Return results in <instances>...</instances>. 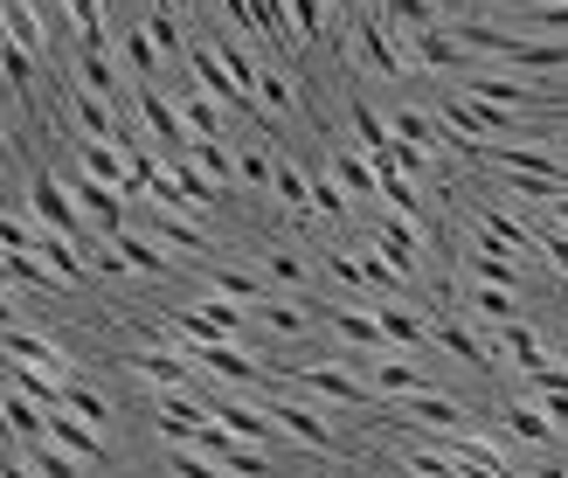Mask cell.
Returning a JSON list of instances; mask_svg holds the SVG:
<instances>
[{
  "label": "cell",
  "instance_id": "cell-27",
  "mask_svg": "<svg viewBox=\"0 0 568 478\" xmlns=\"http://www.w3.org/2000/svg\"><path fill=\"white\" fill-rule=\"evenodd\" d=\"M493 340L514 354V368L520 375H534V368H548V347H541V333H534L527 319H506V326H493Z\"/></svg>",
  "mask_w": 568,
  "mask_h": 478
},
{
  "label": "cell",
  "instance_id": "cell-38",
  "mask_svg": "<svg viewBox=\"0 0 568 478\" xmlns=\"http://www.w3.org/2000/svg\"><path fill=\"white\" fill-rule=\"evenodd\" d=\"M382 21L395 28V35H423V28H437L444 14L430 8V0H382Z\"/></svg>",
  "mask_w": 568,
  "mask_h": 478
},
{
  "label": "cell",
  "instance_id": "cell-41",
  "mask_svg": "<svg viewBox=\"0 0 568 478\" xmlns=\"http://www.w3.org/2000/svg\"><path fill=\"white\" fill-rule=\"evenodd\" d=\"M264 277H271V285L305 292V285H312V264H305V257H292V250H271V243H264Z\"/></svg>",
  "mask_w": 568,
  "mask_h": 478
},
{
  "label": "cell",
  "instance_id": "cell-58",
  "mask_svg": "<svg viewBox=\"0 0 568 478\" xmlns=\"http://www.w3.org/2000/svg\"><path fill=\"white\" fill-rule=\"evenodd\" d=\"M361 14H382V0H361Z\"/></svg>",
  "mask_w": 568,
  "mask_h": 478
},
{
  "label": "cell",
  "instance_id": "cell-18",
  "mask_svg": "<svg viewBox=\"0 0 568 478\" xmlns=\"http://www.w3.org/2000/svg\"><path fill=\"white\" fill-rule=\"evenodd\" d=\"M465 271H471V285H499V292H520V285H527L520 257H506V250H486V243H471V250H465Z\"/></svg>",
  "mask_w": 568,
  "mask_h": 478
},
{
  "label": "cell",
  "instance_id": "cell-63",
  "mask_svg": "<svg viewBox=\"0 0 568 478\" xmlns=\"http://www.w3.org/2000/svg\"><path fill=\"white\" fill-rule=\"evenodd\" d=\"M561 465H568V458H561Z\"/></svg>",
  "mask_w": 568,
  "mask_h": 478
},
{
  "label": "cell",
  "instance_id": "cell-57",
  "mask_svg": "<svg viewBox=\"0 0 568 478\" xmlns=\"http://www.w3.org/2000/svg\"><path fill=\"white\" fill-rule=\"evenodd\" d=\"M0 292H8V250H0Z\"/></svg>",
  "mask_w": 568,
  "mask_h": 478
},
{
  "label": "cell",
  "instance_id": "cell-50",
  "mask_svg": "<svg viewBox=\"0 0 568 478\" xmlns=\"http://www.w3.org/2000/svg\"><path fill=\"white\" fill-rule=\"evenodd\" d=\"M527 21H534V28H548V35H568V8H534Z\"/></svg>",
  "mask_w": 568,
  "mask_h": 478
},
{
  "label": "cell",
  "instance_id": "cell-61",
  "mask_svg": "<svg viewBox=\"0 0 568 478\" xmlns=\"http://www.w3.org/2000/svg\"><path fill=\"white\" fill-rule=\"evenodd\" d=\"M555 111H561V125H568V104H555Z\"/></svg>",
  "mask_w": 568,
  "mask_h": 478
},
{
  "label": "cell",
  "instance_id": "cell-28",
  "mask_svg": "<svg viewBox=\"0 0 568 478\" xmlns=\"http://www.w3.org/2000/svg\"><path fill=\"white\" fill-rule=\"evenodd\" d=\"M119 49H125V63H132V83H160V77H166V63H160L153 35H146L139 21H125V28H119Z\"/></svg>",
  "mask_w": 568,
  "mask_h": 478
},
{
  "label": "cell",
  "instance_id": "cell-60",
  "mask_svg": "<svg viewBox=\"0 0 568 478\" xmlns=\"http://www.w3.org/2000/svg\"><path fill=\"white\" fill-rule=\"evenodd\" d=\"M541 8H568V0H541Z\"/></svg>",
  "mask_w": 568,
  "mask_h": 478
},
{
  "label": "cell",
  "instance_id": "cell-49",
  "mask_svg": "<svg viewBox=\"0 0 568 478\" xmlns=\"http://www.w3.org/2000/svg\"><path fill=\"white\" fill-rule=\"evenodd\" d=\"M534 250H541L555 271H568V230H555V222H548V230H534Z\"/></svg>",
  "mask_w": 568,
  "mask_h": 478
},
{
  "label": "cell",
  "instance_id": "cell-40",
  "mask_svg": "<svg viewBox=\"0 0 568 478\" xmlns=\"http://www.w3.org/2000/svg\"><path fill=\"white\" fill-rule=\"evenodd\" d=\"M153 230H160L166 243H174V250H187V257H202V250H209V236L194 230L187 215H174V209H153Z\"/></svg>",
  "mask_w": 568,
  "mask_h": 478
},
{
  "label": "cell",
  "instance_id": "cell-35",
  "mask_svg": "<svg viewBox=\"0 0 568 478\" xmlns=\"http://www.w3.org/2000/svg\"><path fill=\"white\" fill-rule=\"evenodd\" d=\"M271 194H277V202L292 209V215H312V181H305V174H298V166L284 160V153L271 160Z\"/></svg>",
  "mask_w": 568,
  "mask_h": 478
},
{
  "label": "cell",
  "instance_id": "cell-23",
  "mask_svg": "<svg viewBox=\"0 0 568 478\" xmlns=\"http://www.w3.org/2000/svg\"><path fill=\"white\" fill-rule=\"evenodd\" d=\"M367 388L395 403V396H423V388H437V382L423 375L416 360H403V354H382V360H375V382H367Z\"/></svg>",
  "mask_w": 568,
  "mask_h": 478
},
{
  "label": "cell",
  "instance_id": "cell-51",
  "mask_svg": "<svg viewBox=\"0 0 568 478\" xmlns=\"http://www.w3.org/2000/svg\"><path fill=\"white\" fill-rule=\"evenodd\" d=\"M534 403H541V416H548L555 430H568V396H534Z\"/></svg>",
  "mask_w": 568,
  "mask_h": 478
},
{
  "label": "cell",
  "instance_id": "cell-59",
  "mask_svg": "<svg viewBox=\"0 0 568 478\" xmlns=\"http://www.w3.org/2000/svg\"><path fill=\"white\" fill-rule=\"evenodd\" d=\"M430 8H437V14H444V21H450V0H430Z\"/></svg>",
  "mask_w": 568,
  "mask_h": 478
},
{
  "label": "cell",
  "instance_id": "cell-5",
  "mask_svg": "<svg viewBox=\"0 0 568 478\" xmlns=\"http://www.w3.org/2000/svg\"><path fill=\"white\" fill-rule=\"evenodd\" d=\"M70 187V202L83 209V222H91V230L98 236H119V230H132V202H125V194L119 187H104V181H91V174H83V166H77V181H63Z\"/></svg>",
  "mask_w": 568,
  "mask_h": 478
},
{
  "label": "cell",
  "instance_id": "cell-7",
  "mask_svg": "<svg viewBox=\"0 0 568 478\" xmlns=\"http://www.w3.org/2000/svg\"><path fill=\"white\" fill-rule=\"evenodd\" d=\"M347 28H354L361 63L375 70V77H409V55H403V42H395V28H388L382 14H354Z\"/></svg>",
  "mask_w": 568,
  "mask_h": 478
},
{
  "label": "cell",
  "instance_id": "cell-31",
  "mask_svg": "<svg viewBox=\"0 0 568 478\" xmlns=\"http://www.w3.org/2000/svg\"><path fill=\"white\" fill-rule=\"evenodd\" d=\"M187 160L202 166V174H209L222 194L236 187V153H230V139H187Z\"/></svg>",
  "mask_w": 568,
  "mask_h": 478
},
{
  "label": "cell",
  "instance_id": "cell-54",
  "mask_svg": "<svg viewBox=\"0 0 568 478\" xmlns=\"http://www.w3.org/2000/svg\"><path fill=\"white\" fill-rule=\"evenodd\" d=\"M8 326H21V313H14V298L0 292V333H8Z\"/></svg>",
  "mask_w": 568,
  "mask_h": 478
},
{
  "label": "cell",
  "instance_id": "cell-3",
  "mask_svg": "<svg viewBox=\"0 0 568 478\" xmlns=\"http://www.w3.org/2000/svg\"><path fill=\"white\" fill-rule=\"evenodd\" d=\"M174 354H181V360H194L202 375L230 382V388H264V368H257V360H250L236 340H181Z\"/></svg>",
  "mask_w": 568,
  "mask_h": 478
},
{
  "label": "cell",
  "instance_id": "cell-2",
  "mask_svg": "<svg viewBox=\"0 0 568 478\" xmlns=\"http://www.w3.org/2000/svg\"><path fill=\"white\" fill-rule=\"evenodd\" d=\"M292 382L305 388V396H320V403H339V409H367V403H382L375 388H367L361 375H347L339 360H292Z\"/></svg>",
  "mask_w": 568,
  "mask_h": 478
},
{
  "label": "cell",
  "instance_id": "cell-26",
  "mask_svg": "<svg viewBox=\"0 0 568 478\" xmlns=\"http://www.w3.org/2000/svg\"><path fill=\"white\" fill-rule=\"evenodd\" d=\"M430 340H437L444 354H458L465 368H478V375H493V354H486V340H478V333H465L458 319H437V313H430Z\"/></svg>",
  "mask_w": 568,
  "mask_h": 478
},
{
  "label": "cell",
  "instance_id": "cell-12",
  "mask_svg": "<svg viewBox=\"0 0 568 478\" xmlns=\"http://www.w3.org/2000/svg\"><path fill=\"white\" fill-rule=\"evenodd\" d=\"M77 166H83V174H91V181H104V187H119L125 202H132V194H139V181H132V160H125L119 146H111V139H77Z\"/></svg>",
  "mask_w": 568,
  "mask_h": 478
},
{
  "label": "cell",
  "instance_id": "cell-4",
  "mask_svg": "<svg viewBox=\"0 0 568 478\" xmlns=\"http://www.w3.org/2000/svg\"><path fill=\"white\" fill-rule=\"evenodd\" d=\"M403 55H409V70H437V77H471V49H458V35L437 21V28H423V35H403Z\"/></svg>",
  "mask_w": 568,
  "mask_h": 478
},
{
  "label": "cell",
  "instance_id": "cell-17",
  "mask_svg": "<svg viewBox=\"0 0 568 478\" xmlns=\"http://www.w3.org/2000/svg\"><path fill=\"white\" fill-rule=\"evenodd\" d=\"M49 444H63V451L83 458V465H104V430H91L77 409H49Z\"/></svg>",
  "mask_w": 568,
  "mask_h": 478
},
{
  "label": "cell",
  "instance_id": "cell-30",
  "mask_svg": "<svg viewBox=\"0 0 568 478\" xmlns=\"http://www.w3.org/2000/svg\"><path fill=\"white\" fill-rule=\"evenodd\" d=\"M0 77H8V91H14L21 104H36V55H28L8 28H0Z\"/></svg>",
  "mask_w": 568,
  "mask_h": 478
},
{
  "label": "cell",
  "instance_id": "cell-11",
  "mask_svg": "<svg viewBox=\"0 0 568 478\" xmlns=\"http://www.w3.org/2000/svg\"><path fill=\"white\" fill-rule=\"evenodd\" d=\"M0 354L21 360V368H42V375H55V382H70V354L55 347V340H42V333H28V326H8V333H0Z\"/></svg>",
  "mask_w": 568,
  "mask_h": 478
},
{
  "label": "cell",
  "instance_id": "cell-13",
  "mask_svg": "<svg viewBox=\"0 0 568 478\" xmlns=\"http://www.w3.org/2000/svg\"><path fill=\"white\" fill-rule=\"evenodd\" d=\"M375 319H382V333H388V347H395V354H430V347H437V340H430V319H423L416 305L375 298Z\"/></svg>",
  "mask_w": 568,
  "mask_h": 478
},
{
  "label": "cell",
  "instance_id": "cell-47",
  "mask_svg": "<svg viewBox=\"0 0 568 478\" xmlns=\"http://www.w3.org/2000/svg\"><path fill=\"white\" fill-rule=\"evenodd\" d=\"M292 28H298V42H326V0H292Z\"/></svg>",
  "mask_w": 568,
  "mask_h": 478
},
{
  "label": "cell",
  "instance_id": "cell-24",
  "mask_svg": "<svg viewBox=\"0 0 568 478\" xmlns=\"http://www.w3.org/2000/svg\"><path fill=\"white\" fill-rule=\"evenodd\" d=\"M132 375H146L153 388H194V360H181L174 347H146L132 354Z\"/></svg>",
  "mask_w": 568,
  "mask_h": 478
},
{
  "label": "cell",
  "instance_id": "cell-34",
  "mask_svg": "<svg viewBox=\"0 0 568 478\" xmlns=\"http://www.w3.org/2000/svg\"><path fill=\"white\" fill-rule=\"evenodd\" d=\"M209 292L257 305V298H271V277H264V271H230V264H215V271H209Z\"/></svg>",
  "mask_w": 568,
  "mask_h": 478
},
{
  "label": "cell",
  "instance_id": "cell-45",
  "mask_svg": "<svg viewBox=\"0 0 568 478\" xmlns=\"http://www.w3.org/2000/svg\"><path fill=\"white\" fill-rule=\"evenodd\" d=\"M312 215H326V222H354V202L339 194V181H333V174L312 181Z\"/></svg>",
  "mask_w": 568,
  "mask_h": 478
},
{
  "label": "cell",
  "instance_id": "cell-53",
  "mask_svg": "<svg viewBox=\"0 0 568 478\" xmlns=\"http://www.w3.org/2000/svg\"><path fill=\"white\" fill-rule=\"evenodd\" d=\"M21 8H36L42 21H55V14H63V0H21Z\"/></svg>",
  "mask_w": 568,
  "mask_h": 478
},
{
  "label": "cell",
  "instance_id": "cell-43",
  "mask_svg": "<svg viewBox=\"0 0 568 478\" xmlns=\"http://www.w3.org/2000/svg\"><path fill=\"white\" fill-rule=\"evenodd\" d=\"M257 104L271 111V119H284V111H298V91L284 70H257Z\"/></svg>",
  "mask_w": 568,
  "mask_h": 478
},
{
  "label": "cell",
  "instance_id": "cell-16",
  "mask_svg": "<svg viewBox=\"0 0 568 478\" xmlns=\"http://www.w3.org/2000/svg\"><path fill=\"white\" fill-rule=\"evenodd\" d=\"M395 409H403L409 424H423V430H444V437H458V430H465V403H450L444 388H423V396H395Z\"/></svg>",
  "mask_w": 568,
  "mask_h": 478
},
{
  "label": "cell",
  "instance_id": "cell-39",
  "mask_svg": "<svg viewBox=\"0 0 568 478\" xmlns=\"http://www.w3.org/2000/svg\"><path fill=\"white\" fill-rule=\"evenodd\" d=\"M28 471H36V478H77L83 458H70L63 444H49V437H42V444H28Z\"/></svg>",
  "mask_w": 568,
  "mask_h": 478
},
{
  "label": "cell",
  "instance_id": "cell-44",
  "mask_svg": "<svg viewBox=\"0 0 568 478\" xmlns=\"http://www.w3.org/2000/svg\"><path fill=\"white\" fill-rule=\"evenodd\" d=\"M465 298H471V313H478V319H493V326H506V319H520V305H514V292H499V285H471Z\"/></svg>",
  "mask_w": 568,
  "mask_h": 478
},
{
  "label": "cell",
  "instance_id": "cell-20",
  "mask_svg": "<svg viewBox=\"0 0 568 478\" xmlns=\"http://www.w3.org/2000/svg\"><path fill=\"white\" fill-rule=\"evenodd\" d=\"M215 409V424L230 430V437H243V444H271L277 437V424L257 409V403H243V396H230V403H209Z\"/></svg>",
  "mask_w": 568,
  "mask_h": 478
},
{
  "label": "cell",
  "instance_id": "cell-33",
  "mask_svg": "<svg viewBox=\"0 0 568 478\" xmlns=\"http://www.w3.org/2000/svg\"><path fill=\"white\" fill-rule=\"evenodd\" d=\"M347 125H354V146H361L367 160H382V153H388V119H382V111L367 104V98L347 104Z\"/></svg>",
  "mask_w": 568,
  "mask_h": 478
},
{
  "label": "cell",
  "instance_id": "cell-56",
  "mask_svg": "<svg viewBox=\"0 0 568 478\" xmlns=\"http://www.w3.org/2000/svg\"><path fill=\"white\" fill-rule=\"evenodd\" d=\"M555 360H561V368H568V333H561V340H555Z\"/></svg>",
  "mask_w": 568,
  "mask_h": 478
},
{
  "label": "cell",
  "instance_id": "cell-15",
  "mask_svg": "<svg viewBox=\"0 0 568 478\" xmlns=\"http://www.w3.org/2000/svg\"><path fill=\"white\" fill-rule=\"evenodd\" d=\"M63 111H70V125L83 132V139H119L125 125H119V104H104L98 91H83V83H70L63 91Z\"/></svg>",
  "mask_w": 568,
  "mask_h": 478
},
{
  "label": "cell",
  "instance_id": "cell-32",
  "mask_svg": "<svg viewBox=\"0 0 568 478\" xmlns=\"http://www.w3.org/2000/svg\"><path fill=\"white\" fill-rule=\"evenodd\" d=\"M506 430H514L520 444H534V451H555V444H561V430L541 416V403H514V409H506Z\"/></svg>",
  "mask_w": 568,
  "mask_h": 478
},
{
  "label": "cell",
  "instance_id": "cell-62",
  "mask_svg": "<svg viewBox=\"0 0 568 478\" xmlns=\"http://www.w3.org/2000/svg\"><path fill=\"white\" fill-rule=\"evenodd\" d=\"M0 153H8V132H0Z\"/></svg>",
  "mask_w": 568,
  "mask_h": 478
},
{
  "label": "cell",
  "instance_id": "cell-21",
  "mask_svg": "<svg viewBox=\"0 0 568 478\" xmlns=\"http://www.w3.org/2000/svg\"><path fill=\"white\" fill-rule=\"evenodd\" d=\"M77 83L98 91L104 104H125V77H119V63H111V49H77Z\"/></svg>",
  "mask_w": 568,
  "mask_h": 478
},
{
  "label": "cell",
  "instance_id": "cell-9",
  "mask_svg": "<svg viewBox=\"0 0 568 478\" xmlns=\"http://www.w3.org/2000/svg\"><path fill=\"white\" fill-rule=\"evenodd\" d=\"M132 111L166 153H187V125H181V111H174V98H166L160 83H132Z\"/></svg>",
  "mask_w": 568,
  "mask_h": 478
},
{
  "label": "cell",
  "instance_id": "cell-46",
  "mask_svg": "<svg viewBox=\"0 0 568 478\" xmlns=\"http://www.w3.org/2000/svg\"><path fill=\"white\" fill-rule=\"evenodd\" d=\"M166 471H174V478H236V471H222L215 458L187 451V444H174V451H166Z\"/></svg>",
  "mask_w": 568,
  "mask_h": 478
},
{
  "label": "cell",
  "instance_id": "cell-6",
  "mask_svg": "<svg viewBox=\"0 0 568 478\" xmlns=\"http://www.w3.org/2000/svg\"><path fill=\"white\" fill-rule=\"evenodd\" d=\"M416 236H423V230H416V222H403V215H382V222H375V236H367V243L382 250V264L403 277L409 292L423 285V250H416Z\"/></svg>",
  "mask_w": 568,
  "mask_h": 478
},
{
  "label": "cell",
  "instance_id": "cell-37",
  "mask_svg": "<svg viewBox=\"0 0 568 478\" xmlns=\"http://www.w3.org/2000/svg\"><path fill=\"white\" fill-rule=\"evenodd\" d=\"M250 313H257L271 333H284V340H305V333H312V313H305V305H284V298H257V305H250Z\"/></svg>",
  "mask_w": 568,
  "mask_h": 478
},
{
  "label": "cell",
  "instance_id": "cell-29",
  "mask_svg": "<svg viewBox=\"0 0 568 478\" xmlns=\"http://www.w3.org/2000/svg\"><path fill=\"white\" fill-rule=\"evenodd\" d=\"M139 28H146V35H153V49H160V63H187L181 8H153V14H139Z\"/></svg>",
  "mask_w": 568,
  "mask_h": 478
},
{
  "label": "cell",
  "instance_id": "cell-42",
  "mask_svg": "<svg viewBox=\"0 0 568 478\" xmlns=\"http://www.w3.org/2000/svg\"><path fill=\"white\" fill-rule=\"evenodd\" d=\"M63 409H77V416H83V424H91V430H104V424H111V403L98 396V388H83L77 375L63 382Z\"/></svg>",
  "mask_w": 568,
  "mask_h": 478
},
{
  "label": "cell",
  "instance_id": "cell-48",
  "mask_svg": "<svg viewBox=\"0 0 568 478\" xmlns=\"http://www.w3.org/2000/svg\"><path fill=\"white\" fill-rule=\"evenodd\" d=\"M271 160L277 153H264V146H236V181L243 187H271Z\"/></svg>",
  "mask_w": 568,
  "mask_h": 478
},
{
  "label": "cell",
  "instance_id": "cell-22",
  "mask_svg": "<svg viewBox=\"0 0 568 478\" xmlns=\"http://www.w3.org/2000/svg\"><path fill=\"white\" fill-rule=\"evenodd\" d=\"M388 132H395V139H409V146H423V153H437V146H450V125L437 119V111H416V104H403V111H388Z\"/></svg>",
  "mask_w": 568,
  "mask_h": 478
},
{
  "label": "cell",
  "instance_id": "cell-55",
  "mask_svg": "<svg viewBox=\"0 0 568 478\" xmlns=\"http://www.w3.org/2000/svg\"><path fill=\"white\" fill-rule=\"evenodd\" d=\"M0 478H28V465H14V458H0Z\"/></svg>",
  "mask_w": 568,
  "mask_h": 478
},
{
  "label": "cell",
  "instance_id": "cell-36",
  "mask_svg": "<svg viewBox=\"0 0 568 478\" xmlns=\"http://www.w3.org/2000/svg\"><path fill=\"white\" fill-rule=\"evenodd\" d=\"M499 63H514V70H568V42H527V35H514V49H506Z\"/></svg>",
  "mask_w": 568,
  "mask_h": 478
},
{
  "label": "cell",
  "instance_id": "cell-10",
  "mask_svg": "<svg viewBox=\"0 0 568 478\" xmlns=\"http://www.w3.org/2000/svg\"><path fill=\"white\" fill-rule=\"evenodd\" d=\"M326 319H333V333H339V347H347V354H367V360L395 354L388 333H382V319L367 313V305H326Z\"/></svg>",
  "mask_w": 568,
  "mask_h": 478
},
{
  "label": "cell",
  "instance_id": "cell-14",
  "mask_svg": "<svg viewBox=\"0 0 568 478\" xmlns=\"http://www.w3.org/2000/svg\"><path fill=\"white\" fill-rule=\"evenodd\" d=\"M458 83H465V98L499 104V111H548L541 91H527V83H514V77H493V70H471V77H458Z\"/></svg>",
  "mask_w": 568,
  "mask_h": 478
},
{
  "label": "cell",
  "instance_id": "cell-25",
  "mask_svg": "<svg viewBox=\"0 0 568 478\" xmlns=\"http://www.w3.org/2000/svg\"><path fill=\"white\" fill-rule=\"evenodd\" d=\"M111 250H119L125 271H139V277H174V257H166L153 236H139V230H119V236H111Z\"/></svg>",
  "mask_w": 568,
  "mask_h": 478
},
{
  "label": "cell",
  "instance_id": "cell-19",
  "mask_svg": "<svg viewBox=\"0 0 568 478\" xmlns=\"http://www.w3.org/2000/svg\"><path fill=\"white\" fill-rule=\"evenodd\" d=\"M326 174L339 181V194H347V202H375V187H382V174H375V160H367L361 146H354V153L339 146V153L326 160Z\"/></svg>",
  "mask_w": 568,
  "mask_h": 478
},
{
  "label": "cell",
  "instance_id": "cell-52",
  "mask_svg": "<svg viewBox=\"0 0 568 478\" xmlns=\"http://www.w3.org/2000/svg\"><path fill=\"white\" fill-rule=\"evenodd\" d=\"M548 222H555V230H568V194H555V202H548Z\"/></svg>",
  "mask_w": 568,
  "mask_h": 478
},
{
  "label": "cell",
  "instance_id": "cell-1",
  "mask_svg": "<svg viewBox=\"0 0 568 478\" xmlns=\"http://www.w3.org/2000/svg\"><path fill=\"white\" fill-rule=\"evenodd\" d=\"M28 215H36L42 230H55V236H70L77 250H83V243H98V230H91V222H83V209L70 202V187L55 181L49 166H36V181H28Z\"/></svg>",
  "mask_w": 568,
  "mask_h": 478
},
{
  "label": "cell",
  "instance_id": "cell-8",
  "mask_svg": "<svg viewBox=\"0 0 568 478\" xmlns=\"http://www.w3.org/2000/svg\"><path fill=\"white\" fill-rule=\"evenodd\" d=\"M264 409H271V424H277L284 437H298V444H305V451H339V437H333V424H326V416L312 409L305 396H271Z\"/></svg>",
  "mask_w": 568,
  "mask_h": 478
}]
</instances>
